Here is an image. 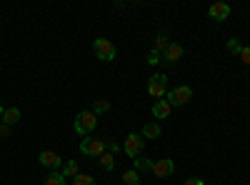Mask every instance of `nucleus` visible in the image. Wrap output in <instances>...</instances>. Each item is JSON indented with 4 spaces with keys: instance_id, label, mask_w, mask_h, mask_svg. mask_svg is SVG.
Returning <instances> with one entry per match:
<instances>
[{
    "instance_id": "1",
    "label": "nucleus",
    "mask_w": 250,
    "mask_h": 185,
    "mask_svg": "<svg viewBox=\"0 0 250 185\" xmlns=\"http://www.w3.org/2000/svg\"><path fill=\"white\" fill-rule=\"evenodd\" d=\"M95 125H98V115L93 110H80L75 115V123H73V128H75V133L80 138H88L95 130Z\"/></svg>"
},
{
    "instance_id": "2",
    "label": "nucleus",
    "mask_w": 250,
    "mask_h": 185,
    "mask_svg": "<svg viewBox=\"0 0 250 185\" xmlns=\"http://www.w3.org/2000/svg\"><path fill=\"white\" fill-rule=\"evenodd\" d=\"M148 95L150 98H165L168 95V78L163 73H153L148 80Z\"/></svg>"
},
{
    "instance_id": "3",
    "label": "nucleus",
    "mask_w": 250,
    "mask_h": 185,
    "mask_svg": "<svg viewBox=\"0 0 250 185\" xmlns=\"http://www.w3.org/2000/svg\"><path fill=\"white\" fill-rule=\"evenodd\" d=\"M80 153L88 158H100L105 153V140H95V138H83L80 140Z\"/></svg>"
},
{
    "instance_id": "4",
    "label": "nucleus",
    "mask_w": 250,
    "mask_h": 185,
    "mask_svg": "<svg viewBox=\"0 0 250 185\" xmlns=\"http://www.w3.org/2000/svg\"><path fill=\"white\" fill-rule=\"evenodd\" d=\"M190 98H193V90L188 88V85H178V88L168 90V95H165V100L170 103V108H175V105H185V103H190Z\"/></svg>"
},
{
    "instance_id": "5",
    "label": "nucleus",
    "mask_w": 250,
    "mask_h": 185,
    "mask_svg": "<svg viewBox=\"0 0 250 185\" xmlns=\"http://www.w3.org/2000/svg\"><path fill=\"white\" fill-rule=\"evenodd\" d=\"M93 50H95L98 60H105V63L115 60V45L110 43V40H105V38H98L95 45H93Z\"/></svg>"
},
{
    "instance_id": "6",
    "label": "nucleus",
    "mask_w": 250,
    "mask_h": 185,
    "mask_svg": "<svg viewBox=\"0 0 250 185\" xmlns=\"http://www.w3.org/2000/svg\"><path fill=\"white\" fill-rule=\"evenodd\" d=\"M123 150H125V155H128V158L135 160V158L140 155V150H143V135H140V133H130L128 138H125Z\"/></svg>"
},
{
    "instance_id": "7",
    "label": "nucleus",
    "mask_w": 250,
    "mask_h": 185,
    "mask_svg": "<svg viewBox=\"0 0 250 185\" xmlns=\"http://www.w3.org/2000/svg\"><path fill=\"white\" fill-rule=\"evenodd\" d=\"M38 160H40V165H43V168H50V170H58L62 165V158L55 150H43L38 155Z\"/></svg>"
},
{
    "instance_id": "8",
    "label": "nucleus",
    "mask_w": 250,
    "mask_h": 185,
    "mask_svg": "<svg viewBox=\"0 0 250 185\" xmlns=\"http://www.w3.org/2000/svg\"><path fill=\"white\" fill-rule=\"evenodd\" d=\"M173 170H175V163L170 158H163V160H155L153 163V173L158 178H168V175H173Z\"/></svg>"
},
{
    "instance_id": "9",
    "label": "nucleus",
    "mask_w": 250,
    "mask_h": 185,
    "mask_svg": "<svg viewBox=\"0 0 250 185\" xmlns=\"http://www.w3.org/2000/svg\"><path fill=\"white\" fill-rule=\"evenodd\" d=\"M208 15H210V20L220 23V20H225L228 15H230V5H228V3H213L210 10H208Z\"/></svg>"
},
{
    "instance_id": "10",
    "label": "nucleus",
    "mask_w": 250,
    "mask_h": 185,
    "mask_svg": "<svg viewBox=\"0 0 250 185\" xmlns=\"http://www.w3.org/2000/svg\"><path fill=\"white\" fill-rule=\"evenodd\" d=\"M180 58H183V45H178V43H170L163 53V60H168V63H178Z\"/></svg>"
},
{
    "instance_id": "11",
    "label": "nucleus",
    "mask_w": 250,
    "mask_h": 185,
    "mask_svg": "<svg viewBox=\"0 0 250 185\" xmlns=\"http://www.w3.org/2000/svg\"><path fill=\"white\" fill-rule=\"evenodd\" d=\"M170 103L168 100H155V105H153V115L158 118V120H165V118H168L170 115Z\"/></svg>"
},
{
    "instance_id": "12",
    "label": "nucleus",
    "mask_w": 250,
    "mask_h": 185,
    "mask_svg": "<svg viewBox=\"0 0 250 185\" xmlns=\"http://www.w3.org/2000/svg\"><path fill=\"white\" fill-rule=\"evenodd\" d=\"M0 118H3L5 125H15V123L20 120V110H18V108H5Z\"/></svg>"
},
{
    "instance_id": "13",
    "label": "nucleus",
    "mask_w": 250,
    "mask_h": 185,
    "mask_svg": "<svg viewBox=\"0 0 250 185\" xmlns=\"http://www.w3.org/2000/svg\"><path fill=\"white\" fill-rule=\"evenodd\" d=\"M98 163L103 165V170H108V173H110V170L115 168V155H113V153H103V155L98 158Z\"/></svg>"
},
{
    "instance_id": "14",
    "label": "nucleus",
    "mask_w": 250,
    "mask_h": 185,
    "mask_svg": "<svg viewBox=\"0 0 250 185\" xmlns=\"http://www.w3.org/2000/svg\"><path fill=\"white\" fill-rule=\"evenodd\" d=\"M62 175H65V180H68V178H78V175H80L78 160H68V163H65V168H62Z\"/></svg>"
},
{
    "instance_id": "15",
    "label": "nucleus",
    "mask_w": 250,
    "mask_h": 185,
    "mask_svg": "<svg viewBox=\"0 0 250 185\" xmlns=\"http://www.w3.org/2000/svg\"><path fill=\"white\" fill-rule=\"evenodd\" d=\"M123 185H140V173L133 168V170H125L123 173Z\"/></svg>"
},
{
    "instance_id": "16",
    "label": "nucleus",
    "mask_w": 250,
    "mask_h": 185,
    "mask_svg": "<svg viewBox=\"0 0 250 185\" xmlns=\"http://www.w3.org/2000/svg\"><path fill=\"white\" fill-rule=\"evenodd\" d=\"M135 170L143 173V170H153V160L150 158H145V155H138L135 158Z\"/></svg>"
},
{
    "instance_id": "17",
    "label": "nucleus",
    "mask_w": 250,
    "mask_h": 185,
    "mask_svg": "<svg viewBox=\"0 0 250 185\" xmlns=\"http://www.w3.org/2000/svg\"><path fill=\"white\" fill-rule=\"evenodd\" d=\"M140 135H143V138H158V135H160V125H158V123H148V125L143 128Z\"/></svg>"
},
{
    "instance_id": "18",
    "label": "nucleus",
    "mask_w": 250,
    "mask_h": 185,
    "mask_svg": "<svg viewBox=\"0 0 250 185\" xmlns=\"http://www.w3.org/2000/svg\"><path fill=\"white\" fill-rule=\"evenodd\" d=\"M45 185H65V175L58 173V170H53V173L45 178Z\"/></svg>"
},
{
    "instance_id": "19",
    "label": "nucleus",
    "mask_w": 250,
    "mask_h": 185,
    "mask_svg": "<svg viewBox=\"0 0 250 185\" xmlns=\"http://www.w3.org/2000/svg\"><path fill=\"white\" fill-rule=\"evenodd\" d=\"M168 45H170V40H168V38H165V35L160 33V35L155 38V43H153V50H158V53H165V48H168Z\"/></svg>"
},
{
    "instance_id": "20",
    "label": "nucleus",
    "mask_w": 250,
    "mask_h": 185,
    "mask_svg": "<svg viewBox=\"0 0 250 185\" xmlns=\"http://www.w3.org/2000/svg\"><path fill=\"white\" fill-rule=\"evenodd\" d=\"M110 110V100H95V105H93V113L100 115V113H108Z\"/></svg>"
},
{
    "instance_id": "21",
    "label": "nucleus",
    "mask_w": 250,
    "mask_h": 185,
    "mask_svg": "<svg viewBox=\"0 0 250 185\" xmlns=\"http://www.w3.org/2000/svg\"><path fill=\"white\" fill-rule=\"evenodd\" d=\"M73 185H95V178H93V175H85V173H80L78 178H73Z\"/></svg>"
},
{
    "instance_id": "22",
    "label": "nucleus",
    "mask_w": 250,
    "mask_h": 185,
    "mask_svg": "<svg viewBox=\"0 0 250 185\" xmlns=\"http://www.w3.org/2000/svg\"><path fill=\"white\" fill-rule=\"evenodd\" d=\"M240 50H243V45L238 43V38H230V40H228V53H233V55H240Z\"/></svg>"
},
{
    "instance_id": "23",
    "label": "nucleus",
    "mask_w": 250,
    "mask_h": 185,
    "mask_svg": "<svg viewBox=\"0 0 250 185\" xmlns=\"http://www.w3.org/2000/svg\"><path fill=\"white\" fill-rule=\"evenodd\" d=\"M160 60H163V53H158V50H150V55H148V63H150V65H158Z\"/></svg>"
},
{
    "instance_id": "24",
    "label": "nucleus",
    "mask_w": 250,
    "mask_h": 185,
    "mask_svg": "<svg viewBox=\"0 0 250 185\" xmlns=\"http://www.w3.org/2000/svg\"><path fill=\"white\" fill-rule=\"evenodd\" d=\"M105 150H108V153H113V155H115V153H118V150H120V145H118V143H115V140H105Z\"/></svg>"
},
{
    "instance_id": "25",
    "label": "nucleus",
    "mask_w": 250,
    "mask_h": 185,
    "mask_svg": "<svg viewBox=\"0 0 250 185\" xmlns=\"http://www.w3.org/2000/svg\"><path fill=\"white\" fill-rule=\"evenodd\" d=\"M240 60H243L245 65H250V48H243L240 50Z\"/></svg>"
},
{
    "instance_id": "26",
    "label": "nucleus",
    "mask_w": 250,
    "mask_h": 185,
    "mask_svg": "<svg viewBox=\"0 0 250 185\" xmlns=\"http://www.w3.org/2000/svg\"><path fill=\"white\" fill-rule=\"evenodd\" d=\"M10 135V125H5L3 120H0V138H8Z\"/></svg>"
},
{
    "instance_id": "27",
    "label": "nucleus",
    "mask_w": 250,
    "mask_h": 185,
    "mask_svg": "<svg viewBox=\"0 0 250 185\" xmlns=\"http://www.w3.org/2000/svg\"><path fill=\"white\" fill-rule=\"evenodd\" d=\"M183 185H205V180H200V178H188Z\"/></svg>"
},
{
    "instance_id": "28",
    "label": "nucleus",
    "mask_w": 250,
    "mask_h": 185,
    "mask_svg": "<svg viewBox=\"0 0 250 185\" xmlns=\"http://www.w3.org/2000/svg\"><path fill=\"white\" fill-rule=\"evenodd\" d=\"M3 110H5V108H3V105H0V115H3Z\"/></svg>"
},
{
    "instance_id": "29",
    "label": "nucleus",
    "mask_w": 250,
    "mask_h": 185,
    "mask_svg": "<svg viewBox=\"0 0 250 185\" xmlns=\"http://www.w3.org/2000/svg\"><path fill=\"white\" fill-rule=\"evenodd\" d=\"M118 185H123V183H118Z\"/></svg>"
}]
</instances>
